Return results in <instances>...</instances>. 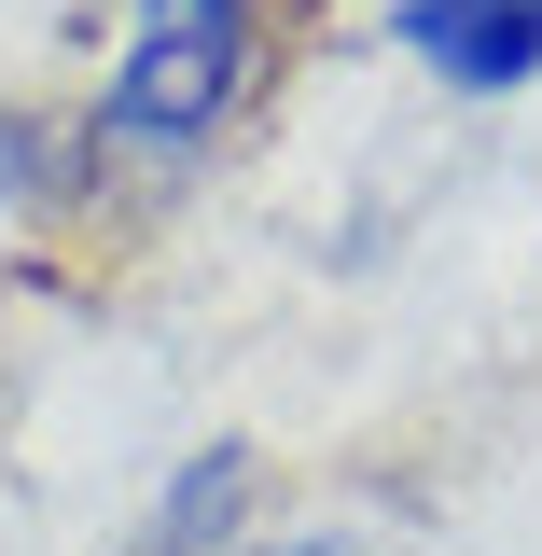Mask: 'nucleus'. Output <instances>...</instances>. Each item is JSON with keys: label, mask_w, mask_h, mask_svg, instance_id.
<instances>
[{"label": "nucleus", "mask_w": 542, "mask_h": 556, "mask_svg": "<svg viewBox=\"0 0 542 556\" xmlns=\"http://www.w3.org/2000/svg\"><path fill=\"white\" fill-rule=\"evenodd\" d=\"M278 70V0H126V42L98 70V153H112V181H181L196 153L251 126V98H265Z\"/></svg>", "instance_id": "f257e3e1"}, {"label": "nucleus", "mask_w": 542, "mask_h": 556, "mask_svg": "<svg viewBox=\"0 0 542 556\" xmlns=\"http://www.w3.org/2000/svg\"><path fill=\"white\" fill-rule=\"evenodd\" d=\"M390 42L445 98H529L542 84V0H390Z\"/></svg>", "instance_id": "f03ea898"}, {"label": "nucleus", "mask_w": 542, "mask_h": 556, "mask_svg": "<svg viewBox=\"0 0 542 556\" xmlns=\"http://www.w3.org/2000/svg\"><path fill=\"white\" fill-rule=\"evenodd\" d=\"M251 501H265V459H251V445H196L112 556H237L251 543Z\"/></svg>", "instance_id": "7ed1b4c3"}, {"label": "nucleus", "mask_w": 542, "mask_h": 556, "mask_svg": "<svg viewBox=\"0 0 542 556\" xmlns=\"http://www.w3.org/2000/svg\"><path fill=\"white\" fill-rule=\"evenodd\" d=\"M0 195L28 208V223H84V208L112 195V153L84 112H0Z\"/></svg>", "instance_id": "20e7f679"}, {"label": "nucleus", "mask_w": 542, "mask_h": 556, "mask_svg": "<svg viewBox=\"0 0 542 556\" xmlns=\"http://www.w3.org/2000/svg\"><path fill=\"white\" fill-rule=\"evenodd\" d=\"M237 556H362V543H335V529H292V543H237Z\"/></svg>", "instance_id": "39448f33"}]
</instances>
